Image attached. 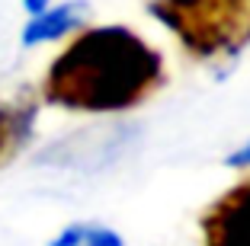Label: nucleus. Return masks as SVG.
<instances>
[{
	"mask_svg": "<svg viewBox=\"0 0 250 246\" xmlns=\"http://www.w3.org/2000/svg\"><path fill=\"white\" fill-rule=\"evenodd\" d=\"M164 58L128 26H90L48 64L42 99L67 112H125L161 90Z\"/></svg>",
	"mask_w": 250,
	"mask_h": 246,
	"instance_id": "nucleus-1",
	"label": "nucleus"
},
{
	"mask_svg": "<svg viewBox=\"0 0 250 246\" xmlns=\"http://www.w3.org/2000/svg\"><path fill=\"white\" fill-rule=\"evenodd\" d=\"M147 10L202 61L231 58L250 45V0H151Z\"/></svg>",
	"mask_w": 250,
	"mask_h": 246,
	"instance_id": "nucleus-2",
	"label": "nucleus"
},
{
	"mask_svg": "<svg viewBox=\"0 0 250 246\" xmlns=\"http://www.w3.org/2000/svg\"><path fill=\"white\" fill-rule=\"evenodd\" d=\"M202 246H250V176L225 189L199 217Z\"/></svg>",
	"mask_w": 250,
	"mask_h": 246,
	"instance_id": "nucleus-3",
	"label": "nucleus"
},
{
	"mask_svg": "<svg viewBox=\"0 0 250 246\" xmlns=\"http://www.w3.org/2000/svg\"><path fill=\"white\" fill-rule=\"evenodd\" d=\"M90 7L87 0H67V3H58V7H48L42 13L29 16V22L22 26V36L20 42L26 48H36V45H48V42H58V38L77 32L87 22Z\"/></svg>",
	"mask_w": 250,
	"mask_h": 246,
	"instance_id": "nucleus-4",
	"label": "nucleus"
},
{
	"mask_svg": "<svg viewBox=\"0 0 250 246\" xmlns=\"http://www.w3.org/2000/svg\"><path fill=\"white\" fill-rule=\"evenodd\" d=\"M48 246H125V240L106 224L77 221V224L61 227V230L48 240Z\"/></svg>",
	"mask_w": 250,
	"mask_h": 246,
	"instance_id": "nucleus-5",
	"label": "nucleus"
},
{
	"mask_svg": "<svg viewBox=\"0 0 250 246\" xmlns=\"http://www.w3.org/2000/svg\"><path fill=\"white\" fill-rule=\"evenodd\" d=\"M16 131H20V122H16V112L13 109H7L3 102H0V160H3V153L13 147L16 141Z\"/></svg>",
	"mask_w": 250,
	"mask_h": 246,
	"instance_id": "nucleus-6",
	"label": "nucleus"
},
{
	"mask_svg": "<svg viewBox=\"0 0 250 246\" xmlns=\"http://www.w3.org/2000/svg\"><path fill=\"white\" fill-rule=\"evenodd\" d=\"M225 167H231V170H247V167H250V141H247L244 147H237L234 153H228Z\"/></svg>",
	"mask_w": 250,
	"mask_h": 246,
	"instance_id": "nucleus-7",
	"label": "nucleus"
},
{
	"mask_svg": "<svg viewBox=\"0 0 250 246\" xmlns=\"http://www.w3.org/2000/svg\"><path fill=\"white\" fill-rule=\"evenodd\" d=\"M52 7V0H22V10L29 16H36V13H42V10H48Z\"/></svg>",
	"mask_w": 250,
	"mask_h": 246,
	"instance_id": "nucleus-8",
	"label": "nucleus"
}]
</instances>
